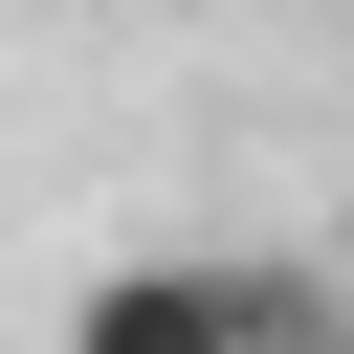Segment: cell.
Returning a JSON list of instances; mask_svg holds the SVG:
<instances>
[{"instance_id": "cell-1", "label": "cell", "mask_w": 354, "mask_h": 354, "mask_svg": "<svg viewBox=\"0 0 354 354\" xmlns=\"http://www.w3.org/2000/svg\"><path fill=\"white\" fill-rule=\"evenodd\" d=\"M288 332H310V310H288L266 266H88L44 354H288Z\"/></svg>"}]
</instances>
